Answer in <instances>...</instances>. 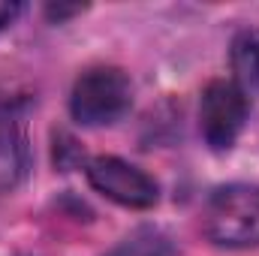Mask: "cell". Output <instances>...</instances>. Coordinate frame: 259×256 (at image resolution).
<instances>
[{
    "instance_id": "cell-1",
    "label": "cell",
    "mask_w": 259,
    "mask_h": 256,
    "mask_svg": "<svg viewBox=\"0 0 259 256\" xmlns=\"http://www.w3.org/2000/svg\"><path fill=\"white\" fill-rule=\"evenodd\" d=\"M202 229L217 247H256L259 244V187L226 184L211 193Z\"/></svg>"
},
{
    "instance_id": "cell-2",
    "label": "cell",
    "mask_w": 259,
    "mask_h": 256,
    "mask_svg": "<svg viewBox=\"0 0 259 256\" xmlns=\"http://www.w3.org/2000/svg\"><path fill=\"white\" fill-rule=\"evenodd\" d=\"M133 106V84L118 66H94L78 75L69 112L84 127H106L121 121Z\"/></svg>"
},
{
    "instance_id": "cell-3",
    "label": "cell",
    "mask_w": 259,
    "mask_h": 256,
    "mask_svg": "<svg viewBox=\"0 0 259 256\" xmlns=\"http://www.w3.org/2000/svg\"><path fill=\"white\" fill-rule=\"evenodd\" d=\"M247 121V94L226 78L208 81L199 103V130L211 151H226L235 145Z\"/></svg>"
},
{
    "instance_id": "cell-4",
    "label": "cell",
    "mask_w": 259,
    "mask_h": 256,
    "mask_svg": "<svg viewBox=\"0 0 259 256\" xmlns=\"http://www.w3.org/2000/svg\"><path fill=\"white\" fill-rule=\"evenodd\" d=\"M84 172L94 190L118 205L151 208L157 202V181L121 157H94Z\"/></svg>"
},
{
    "instance_id": "cell-5",
    "label": "cell",
    "mask_w": 259,
    "mask_h": 256,
    "mask_svg": "<svg viewBox=\"0 0 259 256\" xmlns=\"http://www.w3.org/2000/svg\"><path fill=\"white\" fill-rule=\"evenodd\" d=\"M27 172V136L15 115L0 112V193L21 184Z\"/></svg>"
},
{
    "instance_id": "cell-6",
    "label": "cell",
    "mask_w": 259,
    "mask_h": 256,
    "mask_svg": "<svg viewBox=\"0 0 259 256\" xmlns=\"http://www.w3.org/2000/svg\"><path fill=\"white\" fill-rule=\"evenodd\" d=\"M232 72L244 94H259V27H247L232 39Z\"/></svg>"
},
{
    "instance_id": "cell-7",
    "label": "cell",
    "mask_w": 259,
    "mask_h": 256,
    "mask_svg": "<svg viewBox=\"0 0 259 256\" xmlns=\"http://www.w3.org/2000/svg\"><path fill=\"white\" fill-rule=\"evenodd\" d=\"M106 256H172V244L160 229H136Z\"/></svg>"
},
{
    "instance_id": "cell-8",
    "label": "cell",
    "mask_w": 259,
    "mask_h": 256,
    "mask_svg": "<svg viewBox=\"0 0 259 256\" xmlns=\"http://www.w3.org/2000/svg\"><path fill=\"white\" fill-rule=\"evenodd\" d=\"M15 15H18V3H6V0H0V30H3L6 24H12Z\"/></svg>"
},
{
    "instance_id": "cell-9",
    "label": "cell",
    "mask_w": 259,
    "mask_h": 256,
    "mask_svg": "<svg viewBox=\"0 0 259 256\" xmlns=\"http://www.w3.org/2000/svg\"><path fill=\"white\" fill-rule=\"evenodd\" d=\"M78 9H81V6H49V15L61 21V18H66V15H72V12H78Z\"/></svg>"
}]
</instances>
